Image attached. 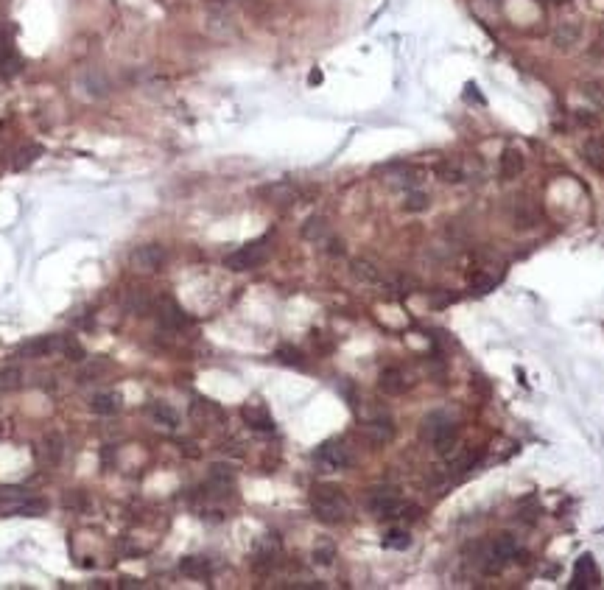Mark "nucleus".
I'll use <instances>...</instances> for the list:
<instances>
[{"label": "nucleus", "instance_id": "obj_1", "mask_svg": "<svg viewBox=\"0 0 604 590\" xmlns=\"http://www.w3.org/2000/svg\"><path fill=\"white\" fill-rule=\"evenodd\" d=\"M310 510L322 523H342L350 515L347 495L333 484H316L310 493Z\"/></svg>", "mask_w": 604, "mask_h": 590}, {"label": "nucleus", "instance_id": "obj_2", "mask_svg": "<svg viewBox=\"0 0 604 590\" xmlns=\"http://www.w3.org/2000/svg\"><path fill=\"white\" fill-rule=\"evenodd\" d=\"M456 423H453L451 414L445 411H431L423 417V426H420V437L428 440L440 453H451V447L456 445Z\"/></svg>", "mask_w": 604, "mask_h": 590}, {"label": "nucleus", "instance_id": "obj_3", "mask_svg": "<svg viewBox=\"0 0 604 590\" xmlns=\"http://www.w3.org/2000/svg\"><path fill=\"white\" fill-rule=\"evenodd\" d=\"M269 238H258V241H252V243H246V246H241V249H235L232 255H226L224 258V266L226 269H232V272H249V269H258L266 258H269Z\"/></svg>", "mask_w": 604, "mask_h": 590}, {"label": "nucleus", "instance_id": "obj_4", "mask_svg": "<svg viewBox=\"0 0 604 590\" xmlns=\"http://www.w3.org/2000/svg\"><path fill=\"white\" fill-rule=\"evenodd\" d=\"M367 507H370V512L375 517H406V512L411 510L400 495H397V490H375L373 495H370V501H367Z\"/></svg>", "mask_w": 604, "mask_h": 590}, {"label": "nucleus", "instance_id": "obj_5", "mask_svg": "<svg viewBox=\"0 0 604 590\" xmlns=\"http://www.w3.org/2000/svg\"><path fill=\"white\" fill-rule=\"evenodd\" d=\"M205 31H207L213 40H232V37L238 34L235 14H232L226 6H213V8L205 14Z\"/></svg>", "mask_w": 604, "mask_h": 590}, {"label": "nucleus", "instance_id": "obj_6", "mask_svg": "<svg viewBox=\"0 0 604 590\" xmlns=\"http://www.w3.org/2000/svg\"><path fill=\"white\" fill-rule=\"evenodd\" d=\"M154 313H157L159 325L168 327V330H179L185 325H191V316L185 313V308L174 296H157L154 299Z\"/></svg>", "mask_w": 604, "mask_h": 590}, {"label": "nucleus", "instance_id": "obj_7", "mask_svg": "<svg viewBox=\"0 0 604 590\" xmlns=\"http://www.w3.org/2000/svg\"><path fill=\"white\" fill-rule=\"evenodd\" d=\"M165 249L159 246V243H143V246H135L132 249V255H129V266L135 269V272H157V269H162V263H165Z\"/></svg>", "mask_w": 604, "mask_h": 590}, {"label": "nucleus", "instance_id": "obj_8", "mask_svg": "<svg viewBox=\"0 0 604 590\" xmlns=\"http://www.w3.org/2000/svg\"><path fill=\"white\" fill-rule=\"evenodd\" d=\"M316 464H322L325 470H344L353 459H350V450L347 445L339 442V440H330V442L319 445V450L313 453Z\"/></svg>", "mask_w": 604, "mask_h": 590}, {"label": "nucleus", "instance_id": "obj_9", "mask_svg": "<svg viewBox=\"0 0 604 590\" xmlns=\"http://www.w3.org/2000/svg\"><path fill=\"white\" fill-rule=\"evenodd\" d=\"M423 171H417L414 165H406V162H392L386 165V185L392 188H400V191H411L417 188L423 179Z\"/></svg>", "mask_w": 604, "mask_h": 590}, {"label": "nucleus", "instance_id": "obj_10", "mask_svg": "<svg viewBox=\"0 0 604 590\" xmlns=\"http://www.w3.org/2000/svg\"><path fill=\"white\" fill-rule=\"evenodd\" d=\"M59 350H62V336H40V339L20 344L17 359H45V356L59 353Z\"/></svg>", "mask_w": 604, "mask_h": 590}, {"label": "nucleus", "instance_id": "obj_11", "mask_svg": "<svg viewBox=\"0 0 604 590\" xmlns=\"http://www.w3.org/2000/svg\"><path fill=\"white\" fill-rule=\"evenodd\" d=\"M37 453H40V459H42L48 467L62 464V459H65V437H62L59 431H48V434L42 437L40 447H37Z\"/></svg>", "mask_w": 604, "mask_h": 590}, {"label": "nucleus", "instance_id": "obj_12", "mask_svg": "<svg viewBox=\"0 0 604 590\" xmlns=\"http://www.w3.org/2000/svg\"><path fill=\"white\" fill-rule=\"evenodd\" d=\"M409 386H411L409 375H406L403 369H397V367L383 369V372L378 375V389H380L383 395H392V397H397V395H403Z\"/></svg>", "mask_w": 604, "mask_h": 590}, {"label": "nucleus", "instance_id": "obj_13", "mask_svg": "<svg viewBox=\"0 0 604 590\" xmlns=\"http://www.w3.org/2000/svg\"><path fill=\"white\" fill-rule=\"evenodd\" d=\"M260 196H263L266 202L277 205V207H289V205L297 202V188H294L291 182H272V185L260 188Z\"/></svg>", "mask_w": 604, "mask_h": 590}, {"label": "nucleus", "instance_id": "obj_14", "mask_svg": "<svg viewBox=\"0 0 604 590\" xmlns=\"http://www.w3.org/2000/svg\"><path fill=\"white\" fill-rule=\"evenodd\" d=\"M241 414H243V420H246L249 428H255V431H274V420H272V414H269L266 406L249 403V406H243Z\"/></svg>", "mask_w": 604, "mask_h": 590}, {"label": "nucleus", "instance_id": "obj_15", "mask_svg": "<svg viewBox=\"0 0 604 590\" xmlns=\"http://www.w3.org/2000/svg\"><path fill=\"white\" fill-rule=\"evenodd\" d=\"M596 582H599V571H596L593 557H591V554L579 557V560H576V571H574L571 588H593Z\"/></svg>", "mask_w": 604, "mask_h": 590}, {"label": "nucleus", "instance_id": "obj_16", "mask_svg": "<svg viewBox=\"0 0 604 590\" xmlns=\"http://www.w3.org/2000/svg\"><path fill=\"white\" fill-rule=\"evenodd\" d=\"M364 434L370 437L373 445H389L394 440V423L389 417H373L367 426H364Z\"/></svg>", "mask_w": 604, "mask_h": 590}, {"label": "nucleus", "instance_id": "obj_17", "mask_svg": "<svg viewBox=\"0 0 604 590\" xmlns=\"http://www.w3.org/2000/svg\"><path fill=\"white\" fill-rule=\"evenodd\" d=\"M579 37H582L579 23H560V25L551 31V42H554V48H560V51H571V48L579 42Z\"/></svg>", "mask_w": 604, "mask_h": 590}, {"label": "nucleus", "instance_id": "obj_18", "mask_svg": "<svg viewBox=\"0 0 604 590\" xmlns=\"http://www.w3.org/2000/svg\"><path fill=\"white\" fill-rule=\"evenodd\" d=\"M350 275H353L358 283H367V286H380V283H383L380 269H378L375 263L364 260V258H356V260L350 263Z\"/></svg>", "mask_w": 604, "mask_h": 590}, {"label": "nucleus", "instance_id": "obj_19", "mask_svg": "<svg viewBox=\"0 0 604 590\" xmlns=\"http://www.w3.org/2000/svg\"><path fill=\"white\" fill-rule=\"evenodd\" d=\"M90 409L101 417H112L121 411V395L118 392H98V395H92Z\"/></svg>", "mask_w": 604, "mask_h": 590}, {"label": "nucleus", "instance_id": "obj_20", "mask_svg": "<svg viewBox=\"0 0 604 590\" xmlns=\"http://www.w3.org/2000/svg\"><path fill=\"white\" fill-rule=\"evenodd\" d=\"M434 171H437V176H440L442 182H448V185H459V182L467 179V168H464L459 159H451V157L440 159Z\"/></svg>", "mask_w": 604, "mask_h": 590}, {"label": "nucleus", "instance_id": "obj_21", "mask_svg": "<svg viewBox=\"0 0 604 590\" xmlns=\"http://www.w3.org/2000/svg\"><path fill=\"white\" fill-rule=\"evenodd\" d=\"M498 171H501V179H507V182H509V179H518V174L524 171V154H521L518 148H504Z\"/></svg>", "mask_w": 604, "mask_h": 590}, {"label": "nucleus", "instance_id": "obj_22", "mask_svg": "<svg viewBox=\"0 0 604 590\" xmlns=\"http://www.w3.org/2000/svg\"><path fill=\"white\" fill-rule=\"evenodd\" d=\"M20 68H23V62H20V56L14 54L11 40H8L6 34H0V76L20 73Z\"/></svg>", "mask_w": 604, "mask_h": 590}, {"label": "nucleus", "instance_id": "obj_23", "mask_svg": "<svg viewBox=\"0 0 604 590\" xmlns=\"http://www.w3.org/2000/svg\"><path fill=\"white\" fill-rule=\"evenodd\" d=\"M149 417L157 423V426H162V428H176L179 426V414H176V409L174 406H168V403H151L149 409Z\"/></svg>", "mask_w": 604, "mask_h": 590}, {"label": "nucleus", "instance_id": "obj_24", "mask_svg": "<svg viewBox=\"0 0 604 590\" xmlns=\"http://www.w3.org/2000/svg\"><path fill=\"white\" fill-rule=\"evenodd\" d=\"M490 548H493V554H495V560H498L501 565H507L512 557H518V540H515L512 534L495 537V540L490 543Z\"/></svg>", "mask_w": 604, "mask_h": 590}, {"label": "nucleus", "instance_id": "obj_25", "mask_svg": "<svg viewBox=\"0 0 604 590\" xmlns=\"http://www.w3.org/2000/svg\"><path fill=\"white\" fill-rule=\"evenodd\" d=\"M582 157L588 165H593L596 171H604V140L602 138H588L582 143Z\"/></svg>", "mask_w": 604, "mask_h": 590}, {"label": "nucleus", "instance_id": "obj_26", "mask_svg": "<svg viewBox=\"0 0 604 590\" xmlns=\"http://www.w3.org/2000/svg\"><path fill=\"white\" fill-rule=\"evenodd\" d=\"M179 571L191 579H205V577H210V562L205 557H185L179 562Z\"/></svg>", "mask_w": 604, "mask_h": 590}, {"label": "nucleus", "instance_id": "obj_27", "mask_svg": "<svg viewBox=\"0 0 604 590\" xmlns=\"http://www.w3.org/2000/svg\"><path fill=\"white\" fill-rule=\"evenodd\" d=\"M327 235H330V227H327V222L322 216H310L308 222L302 224V238H308L313 243H322Z\"/></svg>", "mask_w": 604, "mask_h": 590}, {"label": "nucleus", "instance_id": "obj_28", "mask_svg": "<svg viewBox=\"0 0 604 590\" xmlns=\"http://www.w3.org/2000/svg\"><path fill=\"white\" fill-rule=\"evenodd\" d=\"M473 464H476V456L473 453H467V450H461V453H456L448 459V476H464L467 470H473Z\"/></svg>", "mask_w": 604, "mask_h": 590}, {"label": "nucleus", "instance_id": "obj_29", "mask_svg": "<svg viewBox=\"0 0 604 590\" xmlns=\"http://www.w3.org/2000/svg\"><path fill=\"white\" fill-rule=\"evenodd\" d=\"M428 205H431L428 193H423V191H417V188H411V191L406 193V199H403V210H406V213H423V210H428Z\"/></svg>", "mask_w": 604, "mask_h": 590}, {"label": "nucleus", "instance_id": "obj_30", "mask_svg": "<svg viewBox=\"0 0 604 590\" xmlns=\"http://www.w3.org/2000/svg\"><path fill=\"white\" fill-rule=\"evenodd\" d=\"M191 417L193 420H210V417H222V409L216 406V403H210V400H193L191 403Z\"/></svg>", "mask_w": 604, "mask_h": 590}, {"label": "nucleus", "instance_id": "obj_31", "mask_svg": "<svg viewBox=\"0 0 604 590\" xmlns=\"http://www.w3.org/2000/svg\"><path fill=\"white\" fill-rule=\"evenodd\" d=\"M383 546H386V548H394V551H406V548L411 546V537H409L406 529H392V531L383 534Z\"/></svg>", "mask_w": 604, "mask_h": 590}, {"label": "nucleus", "instance_id": "obj_32", "mask_svg": "<svg viewBox=\"0 0 604 590\" xmlns=\"http://www.w3.org/2000/svg\"><path fill=\"white\" fill-rule=\"evenodd\" d=\"M104 369H107V361L104 359H84V369H81V375H78V380L81 383H92L98 375H104Z\"/></svg>", "mask_w": 604, "mask_h": 590}, {"label": "nucleus", "instance_id": "obj_33", "mask_svg": "<svg viewBox=\"0 0 604 590\" xmlns=\"http://www.w3.org/2000/svg\"><path fill=\"white\" fill-rule=\"evenodd\" d=\"M126 308H129L132 313L143 316V313H149L151 308H154V299L146 296L143 291H135V294H129V299H126Z\"/></svg>", "mask_w": 604, "mask_h": 590}, {"label": "nucleus", "instance_id": "obj_34", "mask_svg": "<svg viewBox=\"0 0 604 590\" xmlns=\"http://www.w3.org/2000/svg\"><path fill=\"white\" fill-rule=\"evenodd\" d=\"M333 557H336V546H333L330 540L316 543V548H313V560H316L319 565H330V562H333Z\"/></svg>", "mask_w": 604, "mask_h": 590}, {"label": "nucleus", "instance_id": "obj_35", "mask_svg": "<svg viewBox=\"0 0 604 590\" xmlns=\"http://www.w3.org/2000/svg\"><path fill=\"white\" fill-rule=\"evenodd\" d=\"M65 359H71V361H84V347L71 339V336H62V350H59Z\"/></svg>", "mask_w": 604, "mask_h": 590}, {"label": "nucleus", "instance_id": "obj_36", "mask_svg": "<svg viewBox=\"0 0 604 590\" xmlns=\"http://www.w3.org/2000/svg\"><path fill=\"white\" fill-rule=\"evenodd\" d=\"M20 378L23 372L17 367H6L0 369V392H8V389H17L20 386Z\"/></svg>", "mask_w": 604, "mask_h": 590}, {"label": "nucleus", "instance_id": "obj_37", "mask_svg": "<svg viewBox=\"0 0 604 590\" xmlns=\"http://www.w3.org/2000/svg\"><path fill=\"white\" fill-rule=\"evenodd\" d=\"M277 359H280L283 364H289V367H297V369L305 367L302 353L300 350H294V347H280V350H277Z\"/></svg>", "mask_w": 604, "mask_h": 590}, {"label": "nucleus", "instance_id": "obj_38", "mask_svg": "<svg viewBox=\"0 0 604 590\" xmlns=\"http://www.w3.org/2000/svg\"><path fill=\"white\" fill-rule=\"evenodd\" d=\"M582 95H585L588 101H593L596 107H604V87L599 81H588V84L582 87Z\"/></svg>", "mask_w": 604, "mask_h": 590}, {"label": "nucleus", "instance_id": "obj_39", "mask_svg": "<svg viewBox=\"0 0 604 590\" xmlns=\"http://www.w3.org/2000/svg\"><path fill=\"white\" fill-rule=\"evenodd\" d=\"M42 154V146H28V148H23L20 154H17V159H14V168L20 171V168H25V165H31L37 157Z\"/></svg>", "mask_w": 604, "mask_h": 590}, {"label": "nucleus", "instance_id": "obj_40", "mask_svg": "<svg viewBox=\"0 0 604 590\" xmlns=\"http://www.w3.org/2000/svg\"><path fill=\"white\" fill-rule=\"evenodd\" d=\"M537 224V216L526 210V207H521V210H515V227H521V229H528V227H534Z\"/></svg>", "mask_w": 604, "mask_h": 590}, {"label": "nucleus", "instance_id": "obj_41", "mask_svg": "<svg viewBox=\"0 0 604 590\" xmlns=\"http://www.w3.org/2000/svg\"><path fill=\"white\" fill-rule=\"evenodd\" d=\"M473 289H476L478 294H487V291L495 289V280H493V277H484V275H476V277H473Z\"/></svg>", "mask_w": 604, "mask_h": 590}, {"label": "nucleus", "instance_id": "obj_42", "mask_svg": "<svg viewBox=\"0 0 604 590\" xmlns=\"http://www.w3.org/2000/svg\"><path fill=\"white\" fill-rule=\"evenodd\" d=\"M322 243H325V252H327V255H342V252H344V243H342V238H333V235H327Z\"/></svg>", "mask_w": 604, "mask_h": 590}]
</instances>
